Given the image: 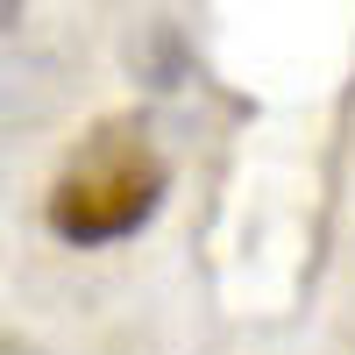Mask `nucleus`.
<instances>
[{
    "label": "nucleus",
    "mask_w": 355,
    "mask_h": 355,
    "mask_svg": "<svg viewBox=\"0 0 355 355\" xmlns=\"http://www.w3.org/2000/svg\"><path fill=\"white\" fill-rule=\"evenodd\" d=\"M157 199H164V157L142 135L107 128L93 150L50 185L43 214H50V234H64V242H78V249H100V242L135 234L157 214Z\"/></svg>",
    "instance_id": "nucleus-1"
}]
</instances>
